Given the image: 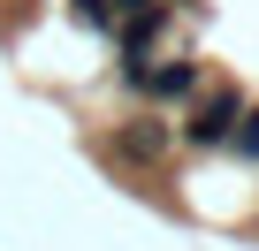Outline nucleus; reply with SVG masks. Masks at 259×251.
I'll use <instances>...</instances> for the list:
<instances>
[{
    "mask_svg": "<svg viewBox=\"0 0 259 251\" xmlns=\"http://www.w3.org/2000/svg\"><path fill=\"white\" fill-rule=\"evenodd\" d=\"M229 153H236V160H259V107H244V114H236V137H229Z\"/></svg>",
    "mask_w": 259,
    "mask_h": 251,
    "instance_id": "nucleus-4",
    "label": "nucleus"
},
{
    "mask_svg": "<svg viewBox=\"0 0 259 251\" xmlns=\"http://www.w3.org/2000/svg\"><path fill=\"white\" fill-rule=\"evenodd\" d=\"M69 16L84 31H114V0H69Z\"/></svg>",
    "mask_w": 259,
    "mask_h": 251,
    "instance_id": "nucleus-5",
    "label": "nucleus"
},
{
    "mask_svg": "<svg viewBox=\"0 0 259 251\" xmlns=\"http://www.w3.org/2000/svg\"><path fill=\"white\" fill-rule=\"evenodd\" d=\"M122 76L138 84L145 99H191V91H198V61H160V69H145V61H122Z\"/></svg>",
    "mask_w": 259,
    "mask_h": 251,
    "instance_id": "nucleus-2",
    "label": "nucleus"
},
{
    "mask_svg": "<svg viewBox=\"0 0 259 251\" xmlns=\"http://www.w3.org/2000/svg\"><path fill=\"white\" fill-rule=\"evenodd\" d=\"M114 153H122V160H160V153H168V122H153V114L130 122V130L114 137Z\"/></svg>",
    "mask_w": 259,
    "mask_h": 251,
    "instance_id": "nucleus-3",
    "label": "nucleus"
},
{
    "mask_svg": "<svg viewBox=\"0 0 259 251\" xmlns=\"http://www.w3.org/2000/svg\"><path fill=\"white\" fill-rule=\"evenodd\" d=\"M236 114H244V91L236 84H198L191 91V114H183V137L191 145H229L236 137Z\"/></svg>",
    "mask_w": 259,
    "mask_h": 251,
    "instance_id": "nucleus-1",
    "label": "nucleus"
}]
</instances>
